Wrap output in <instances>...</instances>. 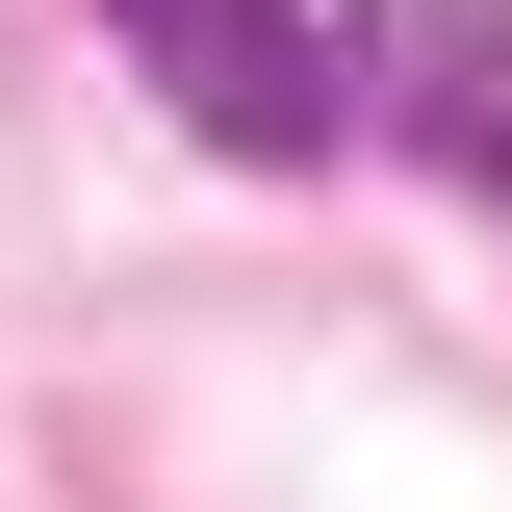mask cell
<instances>
[{
  "label": "cell",
  "mask_w": 512,
  "mask_h": 512,
  "mask_svg": "<svg viewBox=\"0 0 512 512\" xmlns=\"http://www.w3.org/2000/svg\"><path fill=\"white\" fill-rule=\"evenodd\" d=\"M103 52L154 77L205 154H256V180H308L333 128H359V52H333L308 0H103Z\"/></svg>",
  "instance_id": "cell-1"
},
{
  "label": "cell",
  "mask_w": 512,
  "mask_h": 512,
  "mask_svg": "<svg viewBox=\"0 0 512 512\" xmlns=\"http://www.w3.org/2000/svg\"><path fill=\"white\" fill-rule=\"evenodd\" d=\"M333 52H359V128H384V154H436V180L512 205V0H359Z\"/></svg>",
  "instance_id": "cell-2"
}]
</instances>
